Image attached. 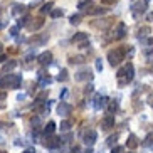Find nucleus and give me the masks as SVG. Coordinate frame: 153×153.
<instances>
[{"label":"nucleus","instance_id":"obj_1","mask_svg":"<svg viewBox=\"0 0 153 153\" xmlns=\"http://www.w3.org/2000/svg\"><path fill=\"white\" fill-rule=\"evenodd\" d=\"M20 82H22V76L19 74H4L0 77V88H10V89H17L20 88Z\"/></svg>","mask_w":153,"mask_h":153},{"label":"nucleus","instance_id":"obj_2","mask_svg":"<svg viewBox=\"0 0 153 153\" xmlns=\"http://www.w3.org/2000/svg\"><path fill=\"white\" fill-rule=\"evenodd\" d=\"M133 72H135V68H133V64H126L123 69H120L116 74L118 81H120V86H125L128 84V82H131V79H133Z\"/></svg>","mask_w":153,"mask_h":153},{"label":"nucleus","instance_id":"obj_3","mask_svg":"<svg viewBox=\"0 0 153 153\" xmlns=\"http://www.w3.org/2000/svg\"><path fill=\"white\" fill-rule=\"evenodd\" d=\"M123 59H125V51L120 49V47L108 52V61H109V64H111V66H118Z\"/></svg>","mask_w":153,"mask_h":153},{"label":"nucleus","instance_id":"obj_4","mask_svg":"<svg viewBox=\"0 0 153 153\" xmlns=\"http://www.w3.org/2000/svg\"><path fill=\"white\" fill-rule=\"evenodd\" d=\"M82 140H84V143L86 145H94L96 143V140H98V133H96L94 130H88L84 133V135H82Z\"/></svg>","mask_w":153,"mask_h":153},{"label":"nucleus","instance_id":"obj_5","mask_svg":"<svg viewBox=\"0 0 153 153\" xmlns=\"http://www.w3.org/2000/svg\"><path fill=\"white\" fill-rule=\"evenodd\" d=\"M145 10H146V0H145V2H136V4L131 7V12H133L135 17H138L140 14H143Z\"/></svg>","mask_w":153,"mask_h":153},{"label":"nucleus","instance_id":"obj_6","mask_svg":"<svg viewBox=\"0 0 153 153\" xmlns=\"http://www.w3.org/2000/svg\"><path fill=\"white\" fill-rule=\"evenodd\" d=\"M37 61H39L41 66H49V64L52 62V52H49V51H47V52H42V54L37 57Z\"/></svg>","mask_w":153,"mask_h":153},{"label":"nucleus","instance_id":"obj_7","mask_svg":"<svg viewBox=\"0 0 153 153\" xmlns=\"http://www.w3.org/2000/svg\"><path fill=\"white\" fill-rule=\"evenodd\" d=\"M42 25H44V19H34V20L30 19L25 27H27L29 30H37V29H41Z\"/></svg>","mask_w":153,"mask_h":153},{"label":"nucleus","instance_id":"obj_8","mask_svg":"<svg viewBox=\"0 0 153 153\" xmlns=\"http://www.w3.org/2000/svg\"><path fill=\"white\" fill-rule=\"evenodd\" d=\"M61 143H62V140H61V138L49 135V138H47V141H45V146H47V148H57Z\"/></svg>","mask_w":153,"mask_h":153},{"label":"nucleus","instance_id":"obj_9","mask_svg":"<svg viewBox=\"0 0 153 153\" xmlns=\"http://www.w3.org/2000/svg\"><path fill=\"white\" fill-rule=\"evenodd\" d=\"M71 111H72L71 104L64 103V101H61V104L57 106V113H59V114H62V116H68V114H69Z\"/></svg>","mask_w":153,"mask_h":153},{"label":"nucleus","instance_id":"obj_10","mask_svg":"<svg viewBox=\"0 0 153 153\" xmlns=\"http://www.w3.org/2000/svg\"><path fill=\"white\" fill-rule=\"evenodd\" d=\"M113 126H114V116H113V114H108V116L101 121V128H103V130H109Z\"/></svg>","mask_w":153,"mask_h":153},{"label":"nucleus","instance_id":"obj_11","mask_svg":"<svg viewBox=\"0 0 153 153\" xmlns=\"http://www.w3.org/2000/svg\"><path fill=\"white\" fill-rule=\"evenodd\" d=\"M114 34H116V39H123V37H125V34H126V25L123 22H120L118 24V29H116V32H114Z\"/></svg>","mask_w":153,"mask_h":153},{"label":"nucleus","instance_id":"obj_12","mask_svg":"<svg viewBox=\"0 0 153 153\" xmlns=\"http://www.w3.org/2000/svg\"><path fill=\"white\" fill-rule=\"evenodd\" d=\"M126 146L130 150H135L136 146H138V138H136L135 135H130L128 136V141H126Z\"/></svg>","mask_w":153,"mask_h":153},{"label":"nucleus","instance_id":"obj_13","mask_svg":"<svg viewBox=\"0 0 153 153\" xmlns=\"http://www.w3.org/2000/svg\"><path fill=\"white\" fill-rule=\"evenodd\" d=\"M77 7L81 10H86V12H89L91 9H93V2L91 0H81L79 4H77Z\"/></svg>","mask_w":153,"mask_h":153},{"label":"nucleus","instance_id":"obj_14","mask_svg":"<svg viewBox=\"0 0 153 153\" xmlns=\"http://www.w3.org/2000/svg\"><path fill=\"white\" fill-rule=\"evenodd\" d=\"M86 41H88V34H84V32H77L76 36L72 37V42H76V44H81V42Z\"/></svg>","mask_w":153,"mask_h":153},{"label":"nucleus","instance_id":"obj_15","mask_svg":"<svg viewBox=\"0 0 153 153\" xmlns=\"http://www.w3.org/2000/svg\"><path fill=\"white\" fill-rule=\"evenodd\" d=\"M25 12V5L22 4H14V7H12V14L14 15H20Z\"/></svg>","mask_w":153,"mask_h":153},{"label":"nucleus","instance_id":"obj_16","mask_svg":"<svg viewBox=\"0 0 153 153\" xmlns=\"http://www.w3.org/2000/svg\"><path fill=\"white\" fill-rule=\"evenodd\" d=\"M91 77H93V74L89 71H81V72H77L76 81H84V79H91Z\"/></svg>","mask_w":153,"mask_h":153},{"label":"nucleus","instance_id":"obj_17","mask_svg":"<svg viewBox=\"0 0 153 153\" xmlns=\"http://www.w3.org/2000/svg\"><path fill=\"white\" fill-rule=\"evenodd\" d=\"M47 41H49V36L45 34V36H42V37L32 39V41H30V44H34V45H41V44H44V42H47Z\"/></svg>","mask_w":153,"mask_h":153},{"label":"nucleus","instance_id":"obj_18","mask_svg":"<svg viewBox=\"0 0 153 153\" xmlns=\"http://www.w3.org/2000/svg\"><path fill=\"white\" fill-rule=\"evenodd\" d=\"M56 131V123L54 121H49L47 125H45V128H44V133L45 135H52Z\"/></svg>","mask_w":153,"mask_h":153},{"label":"nucleus","instance_id":"obj_19","mask_svg":"<svg viewBox=\"0 0 153 153\" xmlns=\"http://www.w3.org/2000/svg\"><path fill=\"white\" fill-rule=\"evenodd\" d=\"M15 66H17V62H15V61H12V62H9V64H5L4 69H2V74H7V72H10L12 69L15 68Z\"/></svg>","mask_w":153,"mask_h":153},{"label":"nucleus","instance_id":"obj_20","mask_svg":"<svg viewBox=\"0 0 153 153\" xmlns=\"http://www.w3.org/2000/svg\"><path fill=\"white\" fill-rule=\"evenodd\" d=\"M84 61H86L84 56H74V57H71V61H69V62H71V64H82Z\"/></svg>","mask_w":153,"mask_h":153},{"label":"nucleus","instance_id":"obj_21","mask_svg":"<svg viewBox=\"0 0 153 153\" xmlns=\"http://www.w3.org/2000/svg\"><path fill=\"white\" fill-rule=\"evenodd\" d=\"M52 7H54V4H52V2L44 4V5H42V9H41V14H47V12H51V10H52Z\"/></svg>","mask_w":153,"mask_h":153},{"label":"nucleus","instance_id":"obj_22","mask_svg":"<svg viewBox=\"0 0 153 153\" xmlns=\"http://www.w3.org/2000/svg\"><path fill=\"white\" fill-rule=\"evenodd\" d=\"M29 20H30V17H29V15H25V17H22V19H20V20L17 22V27H19V29H20V27H25V25L29 24Z\"/></svg>","mask_w":153,"mask_h":153},{"label":"nucleus","instance_id":"obj_23","mask_svg":"<svg viewBox=\"0 0 153 153\" xmlns=\"http://www.w3.org/2000/svg\"><path fill=\"white\" fill-rule=\"evenodd\" d=\"M116 109H118V103H116V101H109V103H108V113H109V114H113Z\"/></svg>","mask_w":153,"mask_h":153},{"label":"nucleus","instance_id":"obj_24","mask_svg":"<svg viewBox=\"0 0 153 153\" xmlns=\"http://www.w3.org/2000/svg\"><path fill=\"white\" fill-rule=\"evenodd\" d=\"M143 145H145V146H152V145H153V131L146 135V138L143 140Z\"/></svg>","mask_w":153,"mask_h":153},{"label":"nucleus","instance_id":"obj_25","mask_svg":"<svg viewBox=\"0 0 153 153\" xmlns=\"http://www.w3.org/2000/svg\"><path fill=\"white\" fill-rule=\"evenodd\" d=\"M59 81H68V69H61V72H59V76H57Z\"/></svg>","mask_w":153,"mask_h":153},{"label":"nucleus","instance_id":"obj_26","mask_svg":"<svg viewBox=\"0 0 153 153\" xmlns=\"http://www.w3.org/2000/svg\"><path fill=\"white\" fill-rule=\"evenodd\" d=\"M62 10H59V9H54V10H51V17L52 19H59V17H62Z\"/></svg>","mask_w":153,"mask_h":153},{"label":"nucleus","instance_id":"obj_27","mask_svg":"<svg viewBox=\"0 0 153 153\" xmlns=\"http://www.w3.org/2000/svg\"><path fill=\"white\" fill-rule=\"evenodd\" d=\"M69 22H71L72 25H77V24L81 22V15H71V19H69Z\"/></svg>","mask_w":153,"mask_h":153},{"label":"nucleus","instance_id":"obj_28","mask_svg":"<svg viewBox=\"0 0 153 153\" xmlns=\"http://www.w3.org/2000/svg\"><path fill=\"white\" fill-rule=\"evenodd\" d=\"M61 130H62V131H69V130H71V121H68V120L62 121V123H61Z\"/></svg>","mask_w":153,"mask_h":153},{"label":"nucleus","instance_id":"obj_29","mask_svg":"<svg viewBox=\"0 0 153 153\" xmlns=\"http://www.w3.org/2000/svg\"><path fill=\"white\" fill-rule=\"evenodd\" d=\"M138 32H140V36H138V37H140V39H141V37H143V36H146V34H148V32H150V27H143V29H140Z\"/></svg>","mask_w":153,"mask_h":153},{"label":"nucleus","instance_id":"obj_30","mask_svg":"<svg viewBox=\"0 0 153 153\" xmlns=\"http://www.w3.org/2000/svg\"><path fill=\"white\" fill-rule=\"evenodd\" d=\"M116 140H118V135H113V136H109V138H108V145H109V146H113V145L116 143Z\"/></svg>","mask_w":153,"mask_h":153},{"label":"nucleus","instance_id":"obj_31","mask_svg":"<svg viewBox=\"0 0 153 153\" xmlns=\"http://www.w3.org/2000/svg\"><path fill=\"white\" fill-rule=\"evenodd\" d=\"M111 153H123V148H121V146H113Z\"/></svg>","mask_w":153,"mask_h":153},{"label":"nucleus","instance_id":"obj_32","mask_svg":"<svg viewBox=\"0 0 153 153\" xmlns=\"http://www.w3.org/2000/svg\"><path fill=\"white\" fill-rule=\"evenodd\" d=\"M96 69H98V71H103V64H101V59H98V61H96Z\"/></svg>","mask_w":153,"mask_h":153},{"label":"nucleus","instance_id":"obj_33","mask_svg":"<svg viewBox=\"0 0 153 153\" xmlns=\"http://www.w3.org/2000/svg\"><path fill=\"white\" fill-rule=\"evenodd\" d=\"M17 30H19V27H14V29H10V34H12V36H17Z\"/></svg>","mask_w":153,"mask_h":153},{"label":"nucleus","instance_id":"obj_34","mask_svg":"<svg viewBox=\"0 0 153 153\" xmlns=\"http://www.w3.org/2000/svg\"><path fill=\"white\" fill-rule=\"evenodd\" d=\"M145 54H146V57H153V51H146Z\"/></svg>","mask_w":153,"mask_h":153},{"label":"nucleus","instance_id":"obj_35","mask_svg":"<svg viewBox=\"0 0 153 153\" xmlns=\"http://www.w3.org/2000/svg\"><path fill=\"white\" fill-rule=\"evenodd\" d=\"M5 59H7V56H5V54H0V62H4Z\"/></svg>","mask_w":153,"mask_h":153},{"label":"nucleus","instance_id":"obj_36","mask_svg":"<svg viewBox=\"0 0 153 153\" xmlns=\"http://www.w3.org/2000/svg\"><path fill=\"white\" fill-rule=\"evenodd\" d=\"M103 4H114V0H101Z\"/></svg>","mask_w":153,"mask_h":153},{"label":"nucleus","instance_id":"obj_37","mask_svg":"<svg viewBox=\"0 0 153 153\" xmlns=\"http://www.w3.org/2000/svg\"><path fill=\"white\" fill-rule=\"evenodd\" d=\"M22 153H36V152H34V148H30V150H25V152H22Z\"/></svg>","mask_w":153,"mask_h":153},{"label":"nucleus","instance_id":"obj_38","mask_svg":"<svg viewBox=\"0 0 153 153\" xmlns=\"http://www.w3.org/2000/svg\"><path fill=\"white\" fill-rule=\"evenodd\" d=\"M148 19H150V20H153V14H150V15H148Z\"/></svg>","mask_w":153,"mask_h":153},{"label":"nucleus","instance_id":"obj_39","mask_svg":"<svg viewBox=\"0 0 153 153\" xmlns=\"http://www.w3.org/2000/svg\"><path fill=\"white\" fill-rule=\"evenodd\" d=\"M2 27H4V24H0V29H2Z\"/></svg>","mask_w":153,"mask_h":153},{"label":"nucleus","instance_id":"obj_40","mask_svg":"<svg viewBox=\"0 0 153 153\" xmlns=\"http://www.w3.org/2000/svg\"><path fill=\"white\" fill-rule=\"evenodd\" d=\"M0 51H2V44H0Z\"/></svg>","mask_w":153,"mask_h":153},{"label":"nucleus","instance_id":"obj_41","mask_svg":"<svg viewBox=\"0 0 153 153\" xmlns=\"http://www.w3.org/2000/svg\"><path fill=\"white\" fill-rule=\"evenodd\" d=\"M0 153H4V152H0Z\"/></svg>","mask_w":153,"mask_h":153}]
</instances>
